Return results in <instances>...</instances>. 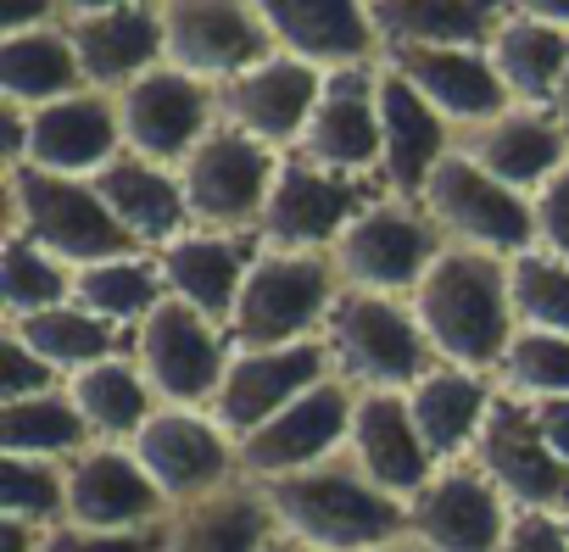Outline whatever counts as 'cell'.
Instances as JSON below:
<instances>
[{"instance_id":"cb8c5ba5","label":"cell","mask_w":569,"mask_h":552,"mask_svg":"<svg viewBox=\"0 0 569 552\" xmlns=\"http://www.w3.org/2000/svg\"><path fill=\"white\" fill-rule=\"evenodd\" d=\"M380 140H386V151H380V190L402 195V201H419L430 173L458 145L452 123L413 84H402L386 62H380Z\"/></svg>"},{"instance_id":"b9f144b4","label":"cell","mask_w":569,"mask_h":552,"mask_svg":"<svg viewBox=\"0 0 569 552\" xmlns=\"http://www.w3.org/2000/svg\"><path fill=\"white\" fill-rule=\"evenodd\" d=\"M0 519H29L40 530L68 519V480L62 463L46 458H7L0 463Z\"/></svg>"},{"instance_id":"f6af8a7d","label":"cell","mask_w":569,"mask_h":552,"mask_svg":"<svg viewBox=\"0 0 569 552\" xmlns=\"http://www.w3.org/2000/svg\"><path fill=\"white\" fill-rule=\"evenodd\" d=\"M530 212H536V251L569 262V168L530 195Z\"/></svg>"},{"instance_id":"4316f807","label":"cell","mask_w":569,"mask_h":552,"mask_svg":"<svg viewBox=\"0 0 569 552\" xmlns=\"http://www.w3.org/2000/svg\"><path fill=\"white\" fill-rule=\"evenodd\" d=\"M162 285L173 302L196 308L201 319L229 330L234 297L246 285V273L257 262V234H212V229H184L173 245L157 251Z\"/></svg>"},{"instance_id":"2e32d148","label":"cell","mask_w":569,"mask_h":552,"mask_svg":"<svg viewBox=\"0 0 569 552\" xmlns=\"http://www.w3.org/2000/svg\"><path fill=\"white\" fill-rule=\"evenodd\" d=\"M279 57H297L319 73L386 62L369 0H251Z\"/></svg>"},{"instance_id":"d6a6232c","label":"cell","mask_w":569,"mask_h":552,"mask_svg":"<svg viewBox=\"0 0 569 552\" xmlns=\"http://www.w3.org/2000/svg\"><path fill=\"white\" fill-rule=\"evenodd\" d=\"M502 90L513 107H552L563 73H569V29H552V23H536L525 12H508L502 29L491 34L486 46Z\"/></svg>"},{"instance_id":"f907efd6","label":"cell","mask_w":569,"mask_h":552,"mask_svg":"<svg viewBox=\"0 0 569 552\" xmlns=\"http://www.w3.org/2000/svg\"><path fill=\"white\" fill-rule=\"evenodd\" d=\"M513 12L536 18V23H552V29H569V0H508Z\"/></svg>"},{"instance_id":"7bdbcfd3","label":"cell","mask_w":569,"mask_h":552,"mask_svg":"<svg viewBox=\"0 0 569 552\" xmlns=\"http://www.w3.org/2000/svg\"><path fill=\"white\" fill-rule=\"evenodd\" d=\"M40 552H168V519L146 530H79V524H51Z\"/></svg>"},{"instance_id":"681fc988","label":"cell","mask_w":569,"mask_h":552,"mask_svg":"<svg viewBox=\"0 0 569 552\" xmlns=\"http://www.w3.org/2000/svg\"><path fill=\"white\" fill-rule=\"evenodd\" d=\"M46 530L29 519H0V552H40Z\"/></svg>"},{"instance_id":"d6986e66","label":"cell","mask_w":569,"mask_h":552,"mask_svg":"<svg viewBox=\"0 0 569 552\" xmlns=\"http://www.w3.org/2000/svg\"><path fill=\"white\" fill-rule=\"evenodd\" d=\"M352 391L330 374L313 391H302L291 408H279L262 430L240 441V474L246 480H279V474H302L347 446L352 430Z\"/></svg>"},{"instance_id":"4fadbf2b","label":"cell","mask_w":569,"mask_h":552,"mask_svg":"<svg viewBox=\"0 0 569 552\" xmlns=\"http://www.w3.org/2000/svg\"><path fill=\"white\" fill-rule=\"evenodd\" d=\"M273 57V40L251 0H162V62L201 79L229 84L234 73Z\"/></svg>"},{"instance_id":"484cf974","label":"cell","mask_w":569,"mask_h":552,"mask_svg":"<svg viewBox=\"0 0 569 552\" xmlns=\"http://www.w3.org/2000/svg\"><path fill=\"white\" fill-rule=\"evenodd\" d=\"M118 151H123L118 96L79 90V96H68V101H51V107L29 112V157H23L29 168L96 179Z\"/></svg>"},{"instance_id":"ba28073f","label":"cell","mask_w":569,"mask_h":552,"mask_svg":"<svg viewBox=\"0 0 569 552\" xmlns=\"http://www.w3.org/2000/svg\"><path fill=\"white\" fill-rule=\"evenodd\" d=\"M279 151L234 134V129H212L179 168V190H184V212L190 229H212V234H257L273 173H279Z\"/></svg>"},{"instance_id":"e0dca14e","label":"cell","mask_w":569,"mask_h":552,"mask_svg":"<svg viewBox=\"0 0 569 552\" xmlns=\"http://www.w3.org/2000/svg\"><path fill=\"white\" fill-rule=\"evenodd\" d=\"M319 380H330V352L325 341H302V347H257V352H229L223 385L212 397V419L218 430L240 446L251 430H262L279 408H291L302 391H313Z\"/></svg>"},{"instance_id":"83f0119b","label":"cell","mask_w":569,"mask_h":552,"mask_svg":"<svg viewBox=\"0 0 569 552\" xmlns=\"http://www.w3.org/2000/svg\"><path fill=\"white\" fill-rule=\"evenodd\" d=\"M68 40L84 68V84L101 96H118L151 68H162V7H118V12L68 18Z\"/></svg>"},{"instance_id":"60d3db41","label":"cell","mask_w":569,"mask_h":552,"mask_svg":"<svg viewBox=\"0 0 569 552\" xmlns=\"http://www.w3.org/2000/svg\"><path fill=\"white\" fill-rule=\"evenodd\" d=\"M508 291H513V319L519 330H547L569 335V262L547 251H525L508 262Z\"/></svg>"},{"instance_id":"9c48e42d","label":"cell","mask_w":569,"mask_h":552,"mask_svg":"<svg viewBox=\"0 0 569 552\" xmlns=\"http://www.w3.org/2000/svg\"><path fill=\"white\" fill-rule=\"evenodd\" d=\"M229 330L201 319L184 302H162L134 335H129V358L140 363L146 385L157 391V402L168 408H212L223 369H229Z\"/></svg>"},{"instance_id":"f35d334b","label":"cell","mask_w":569,"mask_h":552,"mask_svg":"<svg viewBox=\"0 0 569 552\" xmlns=\"http://www.w3.org/2000/svg\"><path fill=\"white\" fill-rule=\"evenodd\" d=\"M0 291H7V308H0V324L12 319H34L46 308L73 302V268L57 262L51 251H40L34 240L12 234L0 240Z\"/></svg>"},{"instance_id":"30bf717a","label":"cell","mask_w":569,"mask_h":552,"mask_svg":"<svg viewBox=\"0 0 569 552\" xmlns=\"http://www.w3.org/2000/svg\"><path fill=\"white\" fill-rule=\"evenodd\" d=\"M469 463L508 496L513 513H569V469L541 441L530 402L497 391L469 446Z\"/></svg>"},{"instance_id":"f1b7e54d","label":"cell","mask_w":569,"mask_h":552,"mask_svg":"<svg viewBox=\"0 0 569 552\" xmlns=\"http://www.w3.org/2000/svg\"><path fill=\"white\" fill-rule=\"evenodd\" d=\"M101 201L112 207V218L140 240V251H162L173 245L184 229H190V212H184V190H179V173L173 168H157L134 151H118L96 179Z\"/></svg>"},{"instance_id":"11a10c76","label":"cell","mask_w":569,"mask_h":552,"mask_svg":"<svg viewBox=\"0 0 569 552\" xmlns=\"http://www.w3.org/2000/svg\"><path fill=\"white\" fill-rule=\"evenodd\" d=\"M369 552H425V546H419V541L408 535V541H391V546H369Z\"/></svg>"},{"instance_id":"8992f818","label":"cell","mask_w":569,"mask_h":552,"mask_svg":"<svg viewBox=\"0 0 569 552\" xmlns=\"http://www.w3.org/2000/svg\"><path fill=\"white\" fill-rule=\"evenodd\" d=\"M447 251L441 229L419 201L375 195L330 245V262L341 273V291H375V297H413L430 262Z\"/></svg>"},{"instance_id":"6da1fadb","label":"cell","mask_w":569,"mask_h":552,"mask_svg":"<svg viewBox=\"0 0 569 552\" xmlns=\"http://www.w3.org/2000/svg\"><path fill=\"white\" fill-rule=\"evenodd\" d=\"M408 302H413V319H419L436 363H452V369L497 374L508 341L519 335L508 262L486 257V251L447 245Z\"/></svg>"},{"instance_id":"44dd1931","label":"cell","mask_w":569,"mask_h":552,"mask_svg":"<svg viewBox=\"0 0 569 552\" xmlns=\"http://www.w3.org/2000/svg\"><path fill=\"white\" fill-rule=\"evenodd\" d=\"M62 480H68L62 524H79V530H146L173 513L157 480L140 469L134 446H118V441H90L79 458L62 463Z\"/></svg>"},{"instance_id":"52a82bcc","label":"cell","mask_w":569,"mask_h":552,"mask_svg":"<svg viewBox=\"0 0 569 552\" xmlns=\"http://www.w3.org/2000/svg\"><path fill=\"white\" fill-rule=\"evenodd\" d=\"M419 207L430 212V223L441 229L447 245H463V251H486V257H525L536 245V212H530V195L497 184L486 168H475L458 145L452 157L430 173Z\"/></svg>"},{"instance_id":"277c9868","label":"cell","mask_w":569,"mask_h":552,"mask_svg":"<svg viewBox=\"0 0 569 552\" xmlns=\"http://www.w3.org/2000/svg\"><path fill=\"white\" fill-rule=\"evenodd\" d=\"M7 229L34 240L40 251H51L68 268H90V262L140 251V240L112 218V207L101 201V190L90 179L46 173L29 162L7 168Z\"/></svg>"},{"instance_id":"d590c367","label":"cell","mask_w":569,"mask_h":552,"mask_svg":"<svg viewBox=\"0 0 569 552\" xmlns=\"http://www.w3.org/2000/svg\"><path fill=\"white\" fill-rule=\"evenodd\" d=\"M73 302H79L84 313L107 319L112 330L134 335V330L168 302L157 251H134V257H112V262L73 268Z\"/></svg>"},{"instance_id":"3957f363","label":"cell","mask_w":569,"mask_h":552,"mask_svg":"<svg viewBox=\"0 0 569 552\" xmlns=\"http://www.w3.org/2000/svg\"><path fill=\"white\" fill-rule=\"evenodd\" d=\"M319 341L330 352V374L352 397H369V391L408 397L436 369V352H430V341H425L408 297L341 291Z\"/></svg>"},{"instance_id":"7dc6e473","label":"cell","mask_w":569,"mask_h":552,"mask_svg":"<svg viewBox=\"0 0 569 552\" xmlns=\"http://www.w3.org/2000/svg\"><path fill=\"white\" fill-rule=\"evenodd\" d=\"M62 23H68V0H0V29H7V40L62 29Z\"/></svg>"},{"instance_id":"5bb4252c","label":"cell","mask_w":569,"mask_h":552,"mask_svg":"<svg viewBox=\"0 0 569 552\" xmlns=\"http://www.w3.org/2000/svg\"><path fill=\"white\" fill-rule=\"evenodd\" d=\"M118 123H123V151L179 173L184 157L218 129V90L162 62L129 90H118Z\"/></svg>"},{"instance_id":"ab89813d","label":"cell","mask_w":569,"mask_h":552,"mask_svg":"<svg viewBox=\"0 0 569 552\" xmlns=\"http://www.w3.org/2000/svg\"><path fill=\"white\" fill-rule=\"evenodd\" d=\"M497 391L519 397V402H552L569 397V335H547V330H519L497 363Z\"/></svg>"},{"instance_id":"f5cc1de1","label":"cell","mask_w":569,"mask_h":552,"mask_svg":"<svg viewBox=\"0 0 569 552\" xmlns=\"http://www.w3.org/2000/svg\"><path fill=\"white\" fill-rule=\"evenodd\" d=\"M262 552H313V546H302V541H297V535H284V530H279V524H273V535H268V541H262Z\"/></svg>"},{"instance_id":"ac0fdd59","label":"cell","mask_w":569,"mask_h":552,"mask_svg":"<svg viewBox=\"0 0 569 552\" xmlns=\"http://www.w3.org/2000/svg\"><path fill=\"white\" fill-rule=\"evenodd\" d=\"M319 90H325V73L297 62V57H268L246 73H234L229 84H218V123L291 157L313 107H319Z\"/></svg>"},{"instance_id":"db71d44e","label":"cell","mask_w":569,"mask_h":552,"mask_svg":"<svg viewBox=\"0 0 569 552\" xmlns=\"http://www.w3.org/2000/svg\"><path fill=\"white\" fill-rule=\"evenodd\" d=\"M552 112L569 123V73H563V84H558V96H552Z\"/></svg>"},{"instance_id":"8fae6325","label":"cell","mask_w":569,"mask_h":552,"mask_svg":"<svg viewBox=\"0 0 569 552\" xmlns=\"http://www.w3.org/2000/svg\"><path fill=\"white\" fill-rule=\"evenodd\" d=\"M386 195L375 179H341L325 173L302 157H284L257 223V245L268 251H330L341 240V229L375 201Z\"/></svg>"},{"instance_id":"603a6c76","label":"cell","mask_w":569,"mask_h":552,"mask_svg":"<svg viewBox=\"0 0 569 552\" xmlns=\"http://www.w3.org/2000/svg\"><path fill=\"white\" fill-rule=\"evenodd\" d=\"M386 68L413 84L447 123L452 134H469L491 118H502L513 101L491 68L486 51H463V46H413V51H386Z\"/></svg>"},{"instance_id":"e575fe53","label":"cell","mask_w":569,"mask_h":552,"mask_svg":"<svg viewBox=\"0 0 569 552\" xmlns=\"http://www.w3.org/2000/svg\"><path fill=\"white\" fill-rule=\"evenodd\" d=\"M68 397H73L79 419L90 424V435H96V441H118V446H129V441L151 424V413L162 408L129 352H118V358H107V363L73 374V380H68Z\"/></svg>"},{"instance_id":"836d02e7","label":"cell","mask_w":569,"mask_h":552,"mask_svg":"<svg viewBox=\"0 0 569 552\" xmlns=\"http://www.w3.org/2000/svg\"><path fill=\"white\" fill-rule=\"evenodd\" d=\"M90 90L84 68L73 57L68 23L62 29H40V34H18V40H0V101H12L23 112H40L51 101H68Z\"/></svg>"},{"instance_id":"8d00e7d4","label":"cell","mask_w":569,"mask_h":552,"mask_svg":"<svg viewBox=\"0 0 569 552\" xmlns=\"http://www.w3.org/2000/svg\"><path fill=\"white\" fill-rule=\"evenodd\" d=\"M0 330H12L29 352H40L62 380H73V374H84V369H96V363L129 352V335L112 330L107 319L84 313L79 302L46 308V313H34V319H12V324H0Z\"/></svg>"},{"instance_id":"9f6ffc18","label":"cell","mask_w":569,"mask_h":552,"mask_svg":"<svg viewBox=\"0 0 569 552\" xmlns=\"http://www.w3.org/2000/svg\"><path fill=\"white\" fill-rule=\"evenodd\" d=\"M369 7H386V0H369Z\"/></svg>"},{"instance_id":"6f0895ef","label":"cell","mask_w":569,"mask_h":552,"mask_svg":"<svg viewBox=\"0 0 569 552\" xmlns=\"http://www.w3.org/2000/svg\"><path fill=\"white\" fill-rule=\"evenodd\" d=\"M563 530H569V513H563Z\"/></svg>"},{"instance_id":"c3c4849f","label":"cell","mask_w":569,"mask_h":552,"mask_svg":"<svg viewBox=\"0 0 569 552\" xmlns=\"http://www.w3.org/2000/svg\"><path fill=\"white\" fill-rule=\"evenodd\" d=\"M530 413H536V430H541V441L558 452V463L569 469V397H552V402H530Z\"/></svg>"},{"instance_id":"816d5d0a","label":"cell","mask_w":569,"mask_h":552,"mask_svg":"<svg viewBox=\"0 0 569 552\" xmlns=\"http://www.w3.org/2000/svg\"><path fill=\"white\" fill-rule=\"evenodd\" d=\"M118 7H162V0H68V18H84V12H118Z\"/></svg>"},{"instance_id":"ee69618b","label":"cell","mask_w":569,"mask_h":552,"mask_svg":"<svg viewBox=\"0 0 569 552\" xmlns=\"http://www.w3.org/2000/svg\"><path fill=\"white\" fill-rule=\"evenodd\" d=\"M68 380L40 358L29 352L12 330H0V402H23V397H46V391H62Z\"/></svg>"},{"instance_id":"7c38bea8","label":"cell","mask_w":569,"mask_h":552,"mask_svg":"<svg viewBox=\"0 0 569 552\" xmlns=\"http://www.w3.org/2000/svg\"><path fill=\"white\" fill-rule=\"evenodd\" d=\"M129 446H134L140 469L157 480V491L168 496V508L201 502V496L240 480V446L218 430V419L207 408H168L162 402Z\"/></svg>"},{"instance_id":"4dcf8cb0","label":"cell","mask_w":569,"mask_h":552,"mask_svg":"<svg viewBox=\"0 0 569 552\" xmlns=\"http://www.w3.org/2000/svg\"><path fill=\"white\" fill-rule=\"evenodd\" d=\"M273 535V513L257 480H234L201 502L168 513V552H262Z\"/></svg>"},{"instance_id":"1f68e13d","label":"cell","mask_w":569,"mask_h":552,"mask_svg":"<svg viewBox=\"0 0 569 552\" xmlns=\"http://www.w3.org/2000/svg\"><path fill=\"white\" fill-rule=\"evenodd\" d=\"M508 12H513L508 0H386V7H375V29L386 51H413V46L486 51Z\"/></svg>"},{"instance_id":"7402d4cb","label":"cell","mask_w":569,"mask_h":552,"mask_svg":"<svg viewBox=\"0 0 569 552\" xmlns=\"http://www.w3.org/2000/svg\"><path fill=\"white\" fill-rule=\"evenodd\" d=\"M458 151L475 168H486L497 184L536 195L547 179L569 168V123L552 107H508L502 118L458 134Z\"/></svg>"},{"instance_id":"74e56055","label":"cell","mask_w":569,"mask_h":552,"mask_svg":"<svg viewBox=\"0 0 569 552\" xmlns=\"http://www.w3.org/2000/svg\"><path fill=\"white\" fill-rule=\"evenodd\" d=\"M90 424L79 419L68 385L46 391V397H23V402H0V452L7 458H46V463H68L90 446Z\"/></svg>"},{"instance_id":"bcb514c9","label":"cell","mask_w":569,"mask_h":552,"mask_svg":"<svg viewBox=\"0 0 569 552\" xmlns=\"http://www.w3.org/2000/svg\"><path fill=\"white\" fill-rule=\"evenodd\" d=\"M497 552H569L563 513H513Z\"/></svg>"},{"instance_id":"5b68a950","label":"cell","mask_w":569,"mask_h":552,"mask_svg":"<svg viewBox=\"0 0 569 552\" xmlns=\"http://www.w3.org/2000/svg\"><path fill=\"white\" fill-rule=\"evenodd\" d=\"M341 297V273L330 251H268L257 245V262L229 313V347H302L325 335V319Z\"/></svg>"},{"instance_id":"9a60e30c","label":"cell","mask_w":569,"mask_h":552,"mask_svg":"<svg viewBox=\"0 0 569 552\" xmlns=\"http://www.w3.org/2000/svg\"><path fill=\"white\" fill-rule=\"evenodd\" d=\"M380 62L375 68H341L325 73L319 107L297 140L291 157L341 173V179H375L380 184Z\"/></svg>"},{"instance_id":"ffe728a7","label":"cell","mask_w":569,"mask_h":552,"mask_svg":"<svg viewBox=\"0 0 569 552\" xmlns=\"http://www.w3.org/2000/svg\"><path fill=\"white\" fill-rule=\"evenodd\" d=\"M508 496L469 463H441L430 485L408 502V535L425 552H497L508 535Z\"/></svg>"},{"instance_id":"7a4b0ae2","label":"cell","mask_w":569,"mask_h":552,"mask_svg":"<svg viewBox=\"0 0 569 552\" xmlns=\"http://www.w3.org/2000/svg\"><path fill=\"white\" fill-rule=\"evenodd\" d=\"M257 485L268 496L273 524L313 552H369V546L408 541V502L380 491L347 458V446L302 474H279V480H257Z\"/></svg>"},{"instance_id":"d4e9b609","label":"cell","mask_w":569,"mask_h":552,"mask_svg":"<svg viewBox=\"0 0 569 552\" xmlns=\"http://www.w3.org/2000/svg\"><path fill=\"white\" fill-rule=\"evenodd\" d=\"M347 458H352L380 491H391L397 502H413V496L430 485V474L441 469V463L430 458V446H425L413 413H408V397H397V391H369V397L352 402Z\"/></svg>"},{"instance_id":"f546056e","label":"cell","mask_w":569,"mask_h":552,"mask_svg":"<svg viewBox=\"0 0 569 552\" xmlns=\"http://www.w3.org/2000/svg\"><path fill=\"white\" fill-rule=\"evenodd\" d=\"M497 397V380L491 374H475V369H452V363H436L413 391H408V413L430 446L436 463H458L469 458L480 424H486V408Z\"/></svg>"}]
</instances>
